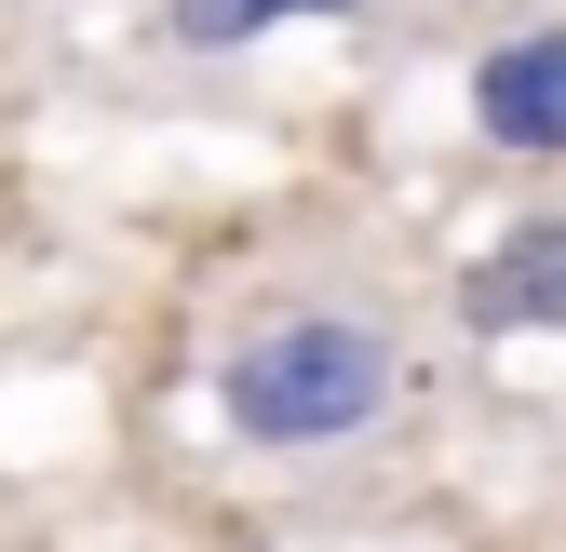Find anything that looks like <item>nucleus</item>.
Returning a JSON list of instances; mask_svg holds the SVG:
<instances>
[{
    "instance_id": "f257e3e1",
    "label": "nucleus",
    "mask_w": 566,
    "mask_h": 552,
    "mask_svg": "<svg viewBox=\"0 0 566 552\" xmlns=\"http://www.w3.org/2000/svg\"><path fill=\"white\" fill-rule=\"evenodd\" d=\"M230 432L243 445H283V458H311V445H350V432H378L391 404H405V351L378 323H350V310H297V323H256L230 378Z\"/></svg>"
},
{
    "instance_id": "f03ea898",
    "label": "nucleus",
    "mask_w": 566,
    "mask_h": 552,
    "mask_svg": "<svg viewBox=\"0 0 566 552\" xmlns=\"http://www.w3.org/2000/svg\"><path fill=\"white\" fill-rule=\"evenodd\" d=\"M459 323H472V337H566V230L485 243L472 284H459Z\"/></svg>"
},
{
    "instance_id": "7ed1b4c3",
    "label": "nucleus",
    "mask_w": 566,
    "mask_h": 552,
    "mask_svg": "<svg viewBox=\"0 0 566 552\" xmlns=\"http://www.w3.org/2000/svg\"><path fill=\"white\" fill-rule=\"evenodd\" d=\"M472 121L500 149H566V28H526L472 67Z\"/></svg>"
},
{
    "instance_id": "20e7f679",
    "label": "nucleus",
    "mask_w": 566,
    "mask_h": 552,
    "mask_svg": "<svg viewBox=\"0 0 566 552\" xmlns=\"http://www.w3.org/2000/svg\"><path fill=\"white\" fill-rule=\"evenodd\" d=\"M337 14H350V0H176L163 28H176L189 54H243V41H270V28H337Z\"/></svg>"
}]
</instances>
